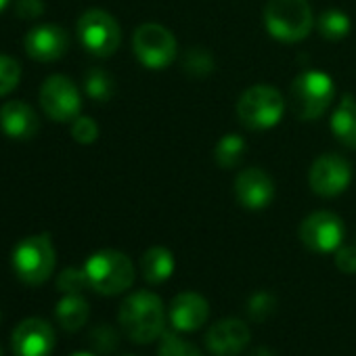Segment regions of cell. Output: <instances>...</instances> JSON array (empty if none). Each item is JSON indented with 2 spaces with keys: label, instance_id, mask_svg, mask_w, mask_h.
I'll return each instance as SVG.
<instances>
[{
  "label": "cell",
  "instance_id": "9c48e42d",
  "mask_svg": "<svg viewBox=\"0 0 356 356\" xmlns=\"http://www.w3.org/2000/svg\"><path fill=\"white\" fill-rule=\"evenodd\" d=\"M352 181L350 161L337 153H325L314 159L308 172V183L312 193L321 197H337L341 195Z\"/></svg>",
  "mask_w": 356,
  "mask_h": 356
},
{
  "label": "cell",
  "instance_id": "44dd1931",
  "mask_svg": "<svg viewBox=\"0 0 356 356\" xmlns=\"http://www.w3.org/2000/svg\"><path fill=\"white\" fill-rule=\"evenodd\" d=\"M245 151H248L245 138L235 132H229L216 143L214 161H216V165H220L225 170H233L235 165L241 163V159L245 157Z\"/></svg>",
  "mask_w": 356,
  "mask_h": 356
},
{
  "label": "cell",
  "instance_id": "52a82bcc",
  "mask_svg": "<svg viewBox=\"0 0 356 356\" xmlns=\"http://www.w3.org/2000/svg\"><path fill=\"white\" fill-rule=\"evenodd\" d=\"M132 49L136 59L147 70L168 67L178 53L174 34L159 24H143L140 28H136L132 36Z\"/></svg>",
  "mask_w": 356,
  "mask_h": 356
},
{
  "label": "cell",
  "instance_id": "d6a6232c",
  "mask_svg": "<svg viewBox=\"0 0 356 356\" xmlns=\"http://www.w3.org/2000/svg\"><path fill=\"white\" fill-rule=\"evenodd\" d=\"M252 356H275V354L270 350H266V348H258Z\"/></svg>",
  "mask_w": 356,
  "mask_h": 356
},
{
  "label": "cell",
  "instance_id": "7c38bea8",
  "mask_svg": "<svg viewBox=\"0 0 356 356\" xmlns=\"http://www.w3.org/2000/svg\"><path fill=\"white\" fill-rule=\"evenodd\" d=\"M55 329L44 318L22 321L13 335L11 346L15 356H51L55 348Z\"/></svg>",
  "mask_w": 356,
  "mask_h": 356
},
{
  "label": "cell",
  "instance_id": "cb8c5ba5",
  "mask_svg": "<svg viewBox=\"0 0 356 356\" xmlns=\"http://www.w3.org/2000/svg\"><path fill=\"white\" fill-rule=\"evenodd\" d=\"M84 88H86V95H88L92 101L105 103V101H109V99L113 97V78H111L107 72L95 67V70H90V72L86 74V78H84Z\"/></svg>",
  "mask_w": 356,
  "mask_h": 356
},
{
  "label": "cell",
  "instance_id": "2e32d148",
  "mask_svg": "<svg viewBox=\"0 0 356 356\" xmlns=\"http://www.w3.org/2000/svg\"><path fill=\"white\" fill-rule=\"evenodd\" d=\"M26 53L36 59V61H57L61 57H65L67 49H70V36L63 28L59 26H38L34 28L28 36H26Z\"/></svg>",
  "mask_w": 356,
  "mask_h": 356
},
{
  "label": "cell",
  "instance_id": "8fae6325",
  "mask_svg": "<svg viewBox=\"0 0 356 356\" xmlns=\"http://www.w3.org/2000/svg\"><path fill=\"white\" fill-rule=\"evenodd\" d=\"M40 105L53 122H74L82 109V99L70 78L51 76L40 88Z\"/></svg>",
  "mask_w": 356,
  "mask_h": 356
},
{
  "label": "cell",
  "instance_id": "484cf974",
  "mask_svg": "<svg viewBox=\"0 0 356 356\" xmlns=\"http://www.w3.org/2000/svg\"><path fill=\"white\" fill-rule=\"evenodd\" d=\"M157 356H202V352H200L193 343L181 339L176 333L163 331V335H161V346H159Z\"/></svg>",
  "mask_w": 356,
  "mask_h": 356
},
{
  "label": "cell",
  "instance_id": "6da1fadb",
  "mask_svg": "<svg viewBox=\"0 0 356 356\" xmlns=\"http://www.w3.org/2000/svg\"><path fill=\"white\" fill-rule=\"evenodd\" d=\"M124 335L134 343H151L165 331V310L151 291H134L120 304L118 314Z\"/></svg>",
  "mask_w": 356,
  "mask_h": 356
},
{
  "label": "cell",
  "instance_id": "7a4b0ae2",
  "mask_svg": "<svg viewBox=\"0 0 356 356\" xmlns=\"http://www.w3.org/2000/svg\"><path fill=\"white\" fill-rule=\"evenodd\" d=\"M266 32L285 44L308 38L314 26V15L308 0H268L264 7Z\"/></svg>",
  "mask_w": 356,
  "mask_h": 356
},
{
  "label": "cell",
  "instance_id": "7402d4cb",
  "mask_svg": "<svg viewBox=\"0 0 356 356\" xmlns=\"http://www.w3.org/2000/svg\"><path fill=\"white\" fill-rule=\"evenodd\" d=\"M316 28L325 40H341L350 34V17L339 9H327L321 13Z\"/></svg>",
  "mask_w": 356,
  "mask_h": 356
},
{
  "label": "cell",
  "instance_id": "83f0119b",
  "mask_svg": "<svg viewBox=\"0 0 356 356\" xmlns=\"http://www.w3.org/2000/svg\"><path fill=\"white\" fill-rule=\"evenodd\" d=\"M275 308H277L275 296L268 291H258L248 302V312L254 321H266L268 316H273Z\"/></svg>",
  "mask_w": 356,
  "mask_h": 356
},
{
  "label": "cell",
  "instance_id": "5b68a950",
  "mask_svg": "<svg viewBox=\"0 0 356 356\" xmlns=\"http://www.w3.org/2000/svg\"><path fill=\"white\" fill-rule=\"evenodd\" d=\"M55 248L49 235H32L17 243L11 256L17 279L26 285H42L55 270Z\"/></svg>",
  "mask_w": 356,
  "mask_h": 356
},
{
  "label": "cell",
  "instance_id": "3957f363",
  "mask_svg": "<svg viewBox=\"0 0 356 356\" xmlns=\"http://www.w3.org/2000/svg\"><path fill=\"white\" fill-rule=\"evenodd\" d=\"M335 99V86L329 74L306 70L296 76L289 86V105L300 120L312 122L321 118Z\"/></svg>",
  "mask_w": 356,
  "mask_h": 356
},
{
  "label": "cell",
  "instance_id": "277c9868",
  "mask_svg": "<svg viewBox=\"0 0 356 356\" xmlns=\"http://www.w3.org/2000/svg\"><path fill=\"white\" fill-rule=\"evenodd\" d=\"M88 285L101 296L124 293L134 283L132 260L118 250H101L84 264Z\"/></svg>",
  "mask_w": 356,
  "mask_h": 356
},
{
  "label": "cell",
  "instance_id": "f1b7e54d",
  "mask_svg": "<svg viewBox=\"0 0 356 356\" xmlns=\"http://www.w3.org/2000/svg\"><path fill=\"white\" fill-rule=\"evenodd\" d=\"M72 136L76 143L80 145H90L97 140L99 136V126L95 124L92 118H86V115H78L74 122H72Z\"/></svg>",
  "mask_w": 356,
  "mask_h": 356
},
{
  "label": "cell",
  "instance_id": "4fadbf2b",
  "mask_svg": "<svg viewBox=\"0 0 356 356\" xmlns=\"http://www.w3.org/2000/svg\"><path fill=\"white\" fill-rule=\"evenodd\" d=\"M235 197L245 210H264L275 197V181L262 168H245L235 178Z\"/></svg>",
  "mask_w": 356,
  "mask_h": 356
},
{
  "label": "cell",
  "instance_id": "d6986e66",
  "mask_svg": "<svg viewBox=\"0 0 356 356\" xmlns=\"http://www.w3.org/2000/svg\"><path fill=\"white\" fill-rule=\"evenodd\" d=\"M140 273L147 283H163L174 273V254L161 245L149 248L140 258Z\"/></svg>",
  "mask_w": 356,
  "mask_h": 356
},
{
  "label": "cell",
  "instance_id": "ac0fdd59",
  "mask_svg": "<svg viewBox=\"0 0 356 356\" xmlns=\"http://www.w3.org/2000/svg\"><path fill=\"white\" fill-rule=\"evenodd\" d=\"M333 136L348 149H356V99L343 95L331 115Z\"/></svg>",
  "mask_w": 356,
  "mask_h": 356
},
{
  "label": "cell",
  "instance_id": "e575fe53",
  "mask_svg": "<svg viewBox=\"0 0 356 356\" xmlns=\"http://www.w3.org/2000/svg\"><path fill=\"white\" fill-rule=\"evenodd\" d=\"M72 356H95V354H90V352H76V354H72Z\"/></svg>",
  "mask_w": 356,
  "mask_h": 356
},
{
  "label": "cell",
  "instance_id": "836d02e7",
  "mask_svg": "<svg viewBox=\"0 0 356 356\" xmlns=\"http://www.w3.org/2000/svg\"><path fill=\"white\" fill-rule=\"evenodd\" d=\"M9 3H11V0H0V11H5L9 7Z\"/></svg>",
  "mask_w": 356,
  "mask_h": 356
},
{
  "label": "cell",
  "instance_id": "1f68e13d",
  "mask_svg": "<svg viewBox=\"0 0 356 356\" xmlns=\"http://www.w3.org/2000/svg\"><path fill=\"white\" fill-rule=\"evenodd\" d=\"M15 13L19 19H38L44 13V3L42 0H17Z\"/></svg>",
  "mask_w": 356,
  "mask_h": 356
},
{
  "label": "cell",
  "instance_id": "e0dca14e",
  "mask_svg": "<svg viewBox=\"0 0 356 356\" xmlns=\"http://www.w3.org/2000/svg\"><path fill=\"white\" fill-rule=\"evenodd\" d=\"M0 128L11 138H32L40 128L36 111L24 101H9L0 107Z\"/></svg>",
  "mask_w": 356,
  "mask_h": 356
},
{
  "label": "cell",
  "instance_id": "d4e9b609",
  "mask_svg": "<svg viewBox=\"0 0 356 356\" xmlns=\"http://www.w3.org/2000/svg\"><path fill=\"white\" fill-rule=\"evenodd\" d=\"M22 80V65L9 55H0V97L9 95L17 88Z\"/></svg>",
  "mask_w": 356,
  "mask_h": 356
},
{
  "label": "cell",
  "instance_id": "ba28073f",
  "mask_svg": "<svg viewBox=\"0 0 356 356\" xmlns=\"http://www.w3.org/2000/svg\"><path fill=\"white\" fill-rule=\"evenodd\" d=\"M78 38L90 55L111 57L122 42V30L109 13L90 9L78 19Z\"/></svg>",
  "mask_w": 356,
  "mask_h": 356
},
{
  "label": "cell",
  "instance_id": "ffe728a7",
  "mask_svg": "<svg viewBox=\"0 0 356 356\" xmlns=\"http://www.w3.org/2000/svg\"><path fill=\"white\" fill-rule=\"evenodd\" d=\"M88 312H90V306L80 293H65V298H61L55 306V316L59 325L70 333L86 325Z\"/></svg>",
  "mask_w": 356,
  "mask_h": 356
},
{
  "label": "cell",
  "instance_id": "4316f807",
  "mask_svg": "<svg viewBox=\"0 0 356 356\" xmlns=\"http://www.w3.org/2000/svg\"><path fill=\"white\" fill-rule=\"evenodd\" d=\"M88 285V277L84 268H65L57 277V289L63 293H82Z\"/></svg>",
  "mask_w": 356,
  "mask_h": 356
},
{
  "label": "cell",
  "instance_id": "5bb4252c",
  "mask_svg": "<svg viewBox=\"0 0 356 356\" xmlns=\"http://www.w3.org/2000/svg\"><path fill=\"white\" fill-rule=\"evenodd\" d=\"M210 314V304L204 296L195 291L178 293L170 304V325L174 331H197L206 325Z\"/></svg>",
  "mask_w": 356,
  "mask_h": 356
},
{
  "label": "cell",
  "instance_id": "f546056e",
  "mask_svg": "<svg viewBox=\"0 0 356 356\" xmlns=\"http://www.w3.org/2000/svg\"><path fill=\"white\" fill-rule=\"evenodd\" d=\"M118 331L109 325H99L92 329L90 333V343L99 350V352H113L118 348Z\"/></svg>",
  "mask_w": 356,
  "mask_h": 356
},
{
  "label": "cell",
  "instance_id": "603a6c76",
  "mask_svg": "<svg viewBox=\"0 0 356 356\" xmlns=\"http://www.w3.org/2000/svg\"><path fill=\"white\" fill-rule=\"evenodd\" d=\"M181 67L187 76L191 78H208L214 67H216V61L212 57V53L208 49H202V47H193L189 49L183 59H181Z\"/></svg>",
  "mask_w": 356,
  "mask_h": 356
},
{
  "label": "cell",
  "instance_id": "9a60e30c",
  "mask_svg": "<svg viewBox=\"0 0 356 356\" xmlns=\"http://www.w3.org/2000/svg\"><path fill=\"white\" fill-rule=\"evenodd\" d=\"M250 339V327L239 318H225L206 333V346L214 356H237Z\"/></svg>",
  "mask_w": 356,
  "mask_h": 356
},
{
  "label": "cell",
  "instance_id": "d590c367",
  "mask_svg": "<svg viewBox=\"0 0 356 356\" xmlns=\"http://www.w3.org/2000/svg\"><path fill=\"white\" fill-rule=\"evenodd\" d=\"M0 356H3V348H0Z\"/></svg>",
  "mask_w": 356,
  "mask_h": 356
},
{
  "label": "cell",
  "instance_id": "30bf717a",
  "mask_svg": "<svg viewBox=\"0 0 356 356\" xmlns=\"http://www.w3.org/2000/svg\"><path fill=\"white\" fill-rule=\"evenodd\" d=\"M298 235L310 252L331 254L343 241V222L337 214L318 210L302 220Z\"/></svg>",
  "mask_w": 356,
  "mask_h": 356
},
{
  "label": "cell",
  "instance_id": "4dcf8cb0",
  "mask_svg": "<svg viewBox=\"0 0 356 356\" xmlns=\"http://www.w3.org/2000/svg\"><path fill=\"white\" fill-rule=\"evenodd\" d=\"M335 266L346 275H354L356 273V245H339L335 250Z\"/></svg>",
  "mask_w": 356,
  "mask_h": 356
},
{
  "label": "cell",
  "instance_id": "8992f818",
  "mask_svg": "<svg viewBox=\"0 0 356 356\" xmlns=\"http://www.w3.org/2000/svg\"><path fill=\"white\" fill-rule=\"evenodd\" d=\"M283 113L285 99L270 84L250 86L237 101L239 122L250 130H268L281 122Z\"/></svg>",
  "mask_w": 356,
  "mask_h": 356
}]
</instances>
